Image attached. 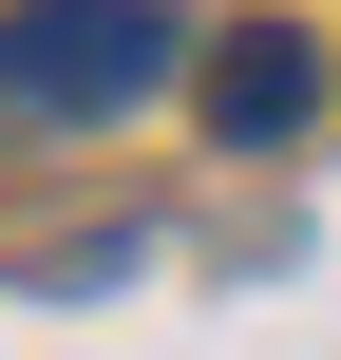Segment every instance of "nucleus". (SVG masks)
I'll return each instance as SVG.
<instances>
[{"label": "nucleus", "instance_id": "1", "mask_svg": "<svg viewBox=\"0 0 341 360\" xmlns=\"http://www.w3.org/2000/svg\"><path fill=\"white\" fill-rule=\"evenodd\" d=\"M171 57H190V38H171V0H19V19H0V114L95 133V114H133Z\"/></svg>", "mask_w": 341, "mask_h": 360}, {"label": "nucleus", "instance_id": "2", "mask_svg": "<svg viewBox=\"0 0 341 360\" xmlns=\"http://www.w3.org/2000/svg\"><path fill=\"white\" fill-rule=\"evenodd\" d=\"M190 95H209V133H228V152H285V133L323 114V38H304V19H228Z\"/></svg>", "mask_w": 341, "mask_h": 360}]
</instances>
